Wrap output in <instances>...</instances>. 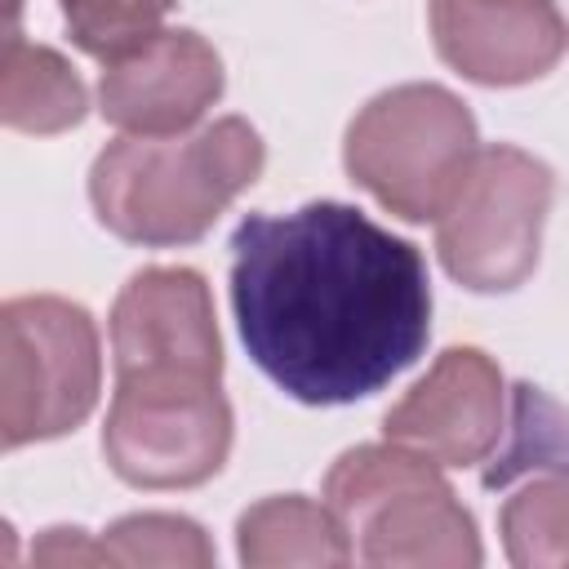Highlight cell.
I'll return each mask as SVG.
<instances>
[{"mask_svg":"<svg viewBox=\"0 0 569 569\" xmlns=\"http://www.w3.org/2000/svg\"><path fill=\"white\" fill-rule=\"evenodd\" d=\"M231 311L253 365L302 405H351L431 338L422 253L351 204L249 213L231 236Z\"/></svg>","mask_w":569,"mask_h":569,"instance_id":"cell-1","label":"cell"},{"mask_svg":"<svg viewBox=\"0 0 569 569\" xmlns=\"http://www.w3.org/2000/svg\"><path fill=\"white\" fill-rule=\"evenodd\" d=\"M262 160V138L240 116L182 133H124L98 151L89 200L98 222L129 244H191L244 187H253Z\"/></svg>","mask_w":569,"mask_h":569,"instance_id":"cell-2","label":"cell"},{"mask_svg":"<svg viewBox=\"0 0 569 569\" xmlns=\"http://www.w3.org/2000/svg\"><path fill=\"white\" fill-rule=\"evenodd\" d=\"M325 502L338 511L351 551L365 565H480V533L440 462L409 445L347 449L325 476Z\"/></svg>","mask_w":569,"mask_h":569,"instance_id":"cell-3","label":"cell"},{"mask_svg":"<svg viewBox=\"0 0 569 569\" xmlns=\"http://www.w3.org/2000/svg\"><path fill=\"white\" fill-rule=\"evenodd\" d=\"M476 120L440 84H396L360 107L347 129V173L396 218L427 222L476 156Z\"/></svg>","mask_w":569,"mask_h":569,"instance_id":"cell-4","label":"cell"},{"mask_svg":"<svg viewBox=\"0 0 569 569\" xmlns=\"http://www.w3.org/2000/svg\"><path fill=\"white\" fill-rule=\"evenodd\" d=\"M556 196L551 169L520 147H480L436 222L445 271L476 293H507L538 267L542 222Z\"/></svg>","mask_w":569,"mask_h":569,"instance_id":"cell-5","label":"cell"},{"mask_svg":"<svg viewBox=\"0 0 569 569\" xmlns=\"http://www.w3.org/2000/svg\"><path fill=\"white\" fill-rule=\"evenodd\" d=\"M102 382L98 329L53 293L9 298L0 311V436L4 449L76 431Z\"/></svg>","mask_w":569,"mask_h":569,"instance_id":"cell-6","label":"cell"},{"mask_svg":"<svg viewBox=\"0 0 569 569\" xmlns=\"http://www.w3.org/2000/svg\"><path fill=\"white\" fill-rule=\"evenodd\" d=\"M231 449V405L204 378H116L102 427L111 471L138 489H191Z\"/></svg>","mask_w":569,"mask_h":569,"instance_id":"cell-7","label":"cell"},{"mask_svg":"<svg viewBox=\"0 0 569 569\" xmlns=\"http://www.w3.org/2000/svg\"><path fill=\"white\" fill-rule=\"evenodd\" d=\"M116 378H204L222 382V338L213 298L191 267H147L129 276L111 307Z\"/></svg>","mask_w":569,"mask_h":569,"instance_id":"cell-8","label":"cell"},{"mask_svg":"<svg viewBox=\"0 0 569 569\" xmlns=\"http://www.w3.org/2000/svg\"><path fill=\"white\" fill-rule=\"evenodd\" d=\"M507 427V387L480 347H449L387 409V440L427 453L440 467L485 462Z\"/></svg>","mask_w":569,"mask_h":569,"instance_id":"cell-9","label":"cell"},{"mask_svg":"<svg viewBox=\"0 0 569 569\" xmlns=\"http://www.w3.org/2000/svg\"><path fill=\"white\" fill-rule=\"evenodd\" d=\"M222 98V58L187 27H164L102 62L98 111L124 133H182Z\"/></svg>","mask_w":569,"mask_h":569,"instance_id":"cell-10","label":"cell"},{"mask_svg":"<svg viewBox=\"0 0 569 569\" xmlns=\"http://www.w3.org/2000/svg\"><path fill=\"white\" fill-rule=\"evenodd\" d=\"M431 40L476 84H525L560 62L569 27L556 0H431Z\"/></svg>","mask_w":569,"mask_h":569,"instance_id":"cell-11","label":"cell"},{"mask_svg":"<svg viewBox=\"0 0 569 569\" xmlns=\"http://www.w3.org/2000/svg\"><path fill=\"white\" fill-rule=\"evenodd\" d=\"M236 551L249 569H333L356 556L338 511L302 493L253 502L236 525Z\"/></svg>","mask_w":569,"mask_h":569,"instance_id":"cell-12","label":"cell"},{"mask_svg":"<svg viewBox=\"0 0 569 569\" xmlns=\"http://www.w3.org/2000/svg\"><path fill=\"white\" fill-rule=\"evenodd\" d=\"M84 111H89V89L76 76V67L58 49L31 44L18 31H9L4 84H0L4 124L22 133H62L80 124Z\"/></svg>","mask_w":569,"mask_h":569,"instance_id":"cell-13","label":"cell"},{"mask_svg":"<svg viewBox=\"0 0 569 569\" xmlns=\"http://www.w3.org/2000/svg\"><path fill=\"white\" fill-rule=\"evenodd\" d=\"M485 489H507L533 471H569V409L556 405L547 391L520 382L511 391V413L502 427L498 449L489 453Z\"/></svg>","mask_w":569,"mask_h":569,"instance_id":"cell-14","label":"cell"},{"mask_svg":"<svg viewBox=\"0 0 569 569\" xmlns=\"http://www.w3.org/2000/svg\"><path fill=\"white\" fill-rule=\"evenodd\" d=\"M502 547L520 569H569V471H533L502 502Z\"/></svg>","mask_w":569,"mask_h":569,"instance_id":"cell-15","label":"cell"},{"mask_svg":"<svg viewBox=\"0 0 569 569\" xmlns=\"http://www.w3.org/2000/svg\"><path fill=\"white\" fill-rule=\"evenodd\" d=\"M58 9L71 44L98 62H111L164 31L173 0H58Z\"/></svg>","mask_w":569,"mask_h":569,"instance_id":"cell-16","label":"cell"},{"mask_svg":"<svg viewBox=\"0 0 569 569\" xmlns=\"http://www.w3.org/2000/svg\"><path fill=\"white\" fill-rule=\"evenodd\" d=\"M111 565H178V569H204L213 565V547L204 529L187 516L142 511L124 516L102 533Z\"/></svg>","mask_w":569,"mask_h":569,"instance_id":"cell-17","label":"cell"},{"mask_svg":"<svg viewBox=\"0 0 569 569\" xmlns=\"http://www.w3.org/2000/svg\"><path fill=\"white\" fill-rule=\"evenodd\" d=\"M36 565H111V551L102 538H89L84 529H44V538L31 551Z\"/></svg>","mask_w":569,"mask_h":569,"instance_id":"cell-18","label":"cell"}]
</instances>
